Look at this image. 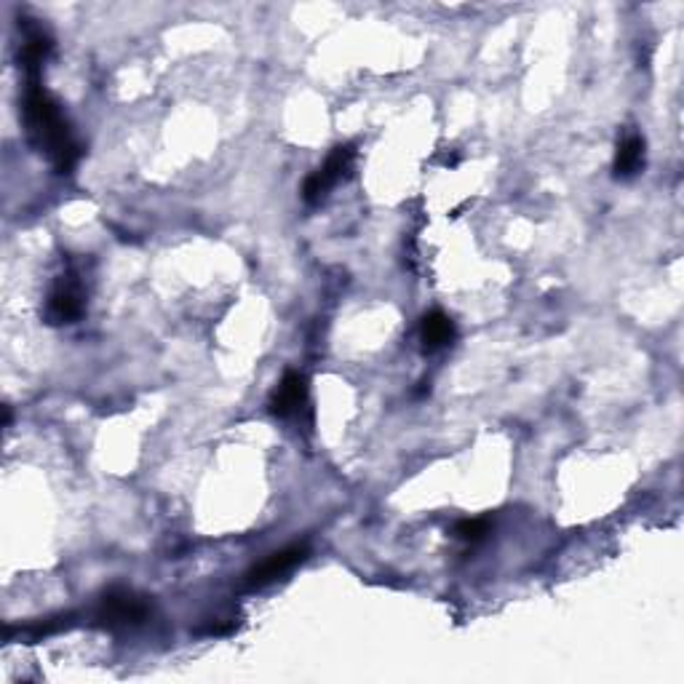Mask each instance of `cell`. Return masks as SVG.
<instances>
[{"label": "cell", "instance_id": "obj_6", "mask_svg": "<svg viewBox=\"0 0 684 684\" xmlns=\"http://www.w3.org/2000/svg\"><path fill=\"white\" fill-rule=\"evenodd\" d=\"M19 30H22L24 43L19 49V68L28 73V78H41L43 64L54 54V38L45 32L38 19L22 17L19 19Z\"/></svg>", "mask_w": 684, "mask_h": 684}, {"label": "cell", "instance_id": "obj_4", "mask_svg": "<svg viewBox=\"0 0 684 684\" xmlns=\"http://www.w3.org/2000/svg\"><path fill=\"white\" fill-rule=\"evenodd\" d=\"M86 310V299H83V286L75 276H62L51 289L49 303H45L43 318L51 327H62V324H75Z\"/></svg>", "mask_w": 684, "mask_h": 684}, {"label": "cell", "instance_id": "obj_5", "mask_svg": "<svg viewBox=\"0 0 684 684\" xmlns=\"http://www.w3.org/2000/svg\"><path fill=\"white\" fill-rule=\"evenodd\" d=\"M305 559H308V543H295V545H286V549L270 553L265 562L254 564L249 572L244 575V585L246 589H265V585L276 583L278 578L289 575L292 570H295L297 564H303Z\"/></svg>", "mask_w": 684, "mask_h": 684}, {"label": "cell", "instance_id": "obj_8", "mask_svg": "<svg viewBox=\"0 0 684 684\" xmlns=\"http://www.w3.org/2000/svg\"><path fill=\"white\" fill-rule=\"evenodd\" d=\"M644 136L642 134H629L617 142V153H615V164H612V172H615L617 180H631L644 169Z\"/></svg>", "mask_w": 684, "mask_h": 684}, {"label": "cell", "instance_id": "obj_3", "mask_svg": "<svg viewBox=\"0 0 684 684\" xmlns=\"http://www.w3.org/2000/svg\"><path fill=\"white\" fill-rule=\"evenodd\" d=\"M356 161V147L354 145H340L335 147L329 153V159L324 161L321 169H316V172L310 174L308 180H305L303 185V201L308 206H318L324 198H327L331 187L340 182L345 174L350 172V166H354Z\"/></svg>", "mask_w": 684, "mask_h": 684}, {"label": "cell", "instance_id": "obj_9", "mask_svg": "<svg viewBox=\"0 0 684 684\" xmlns=\"http://www.w3.org/2000/svg\"><path fill=\"white\" fill-rule=\"evenodd\" d=\"M455 340V321L441 310H431L422 316L420 321V343L422 350L433 354V350L445 348Z\"/></svg>", "mask_w": 684, "mask_h": 684}, {"label": "cell", "instance_id": "obj_7", "mask_svg": "<svg viewBox=\"0 0 684 684\" xmlns=\"http://www.w3.org/2000/svg\"><path fill=\"white\" fill-rule=\"evenodd\" d=\"M308 377L303 372H286L278 382L276 390H273L268 407L273 417H282V420H289V417H299L303 409H308Z\"/></svg>", "mask_w": 684, "mask_h": 684}, {"label": "cell", "instance_id": "obj_10", "mask_svg": "<svg viewBox=\"0 0 684 684\" xmlns=\"http://www.w3.org/2000/svg\"><path fill=\"white\" fill-rule=\"evenodd\" d=\"M455 535L460 540H466V543H479V540H484L490 535V521L487 519H466L460 521L458 527H455Z\"/></svg>", "mask_w": 684, "mask_h": 684}, {"label": "cell", "instance_id": "obj_1", "mask_svg": "<svg viewBox=\"0 0 684 684\" xmlns=\"http://www.w3.org/2000/svg\"><path fill=\"white\" fill-rule=\"evenodd\" d=\"M22 121L32 147L45 155L60 174L73 172L81 161V145L70 129L62 104L45 91L41 78H28L22 96Z\"/></svg>", "mask_w": 684, "mask_h": 684}, {"label": "cell", "instance_id": "obj_2", "mask_svg": "<svg viewBox=\"0 0 684 684\" xmlns=\"http://www.w3.org/2000/svg\"><path fill=\"white\" fill-rule=\"evenodd\" d=\"M150 615V602L132 589H110L96 608V623L104 629H134L145 623Z\"/></svg>", "mask_w": 684, "mask_h": 684}]
</instances>
